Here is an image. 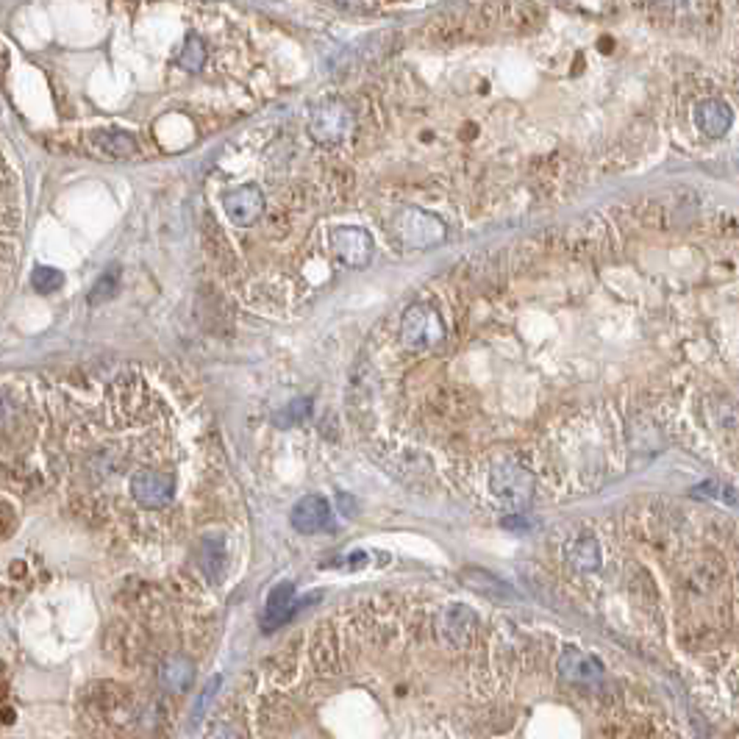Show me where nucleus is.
<instances>
[{
    "label": "nucleus",
    "instance_id": "nucleus-10",
    "mask_svg": "<svg viewBox=\"0 0 739 739\" xmlns=\"http://www.w3.org/2000/svg\"><path fill=\"white\" fill-rule=\"evenodd\" d=\"M292 603H295V586L292 584H279L267 595V603H264V628L272 631V628H279L281 623H287L289 615H292Z\"/></svg>",
    "mask_w": 739,
    "mask_h": 739
},
{
    "label": "nucleus",
    "instance_id": "nucleus-11",
    "mask_svg": "<svg viewBox=\"0 0 739 739\" xmlns=\"http://www.w3.org/2000/svg\"><path fill=\"white\" fill-rule=\"evenodd\" d=\"M695 120H698L701 131H706L709 137H720V134H726V131L731 129V120H734V114H731V109H728L726 103H720V100H709V103H704L701 109H698V114H695Z\"/></svg>",
    "mask_w": 739,
    "mask_h": 739
},
{
    "label": "nucleus",
    "instance_id": "nucleus-8",
    "mask_svg": "<svg viewBox=\"0 0 739 739\" xmlns=\"http://www.w3.org/2000/svg\"><path fill=\"white\" fill-rule=\"evenodd\" d=\"M476 620H478L476 611L468 609V606H461V603L445 609V615H442V620H439L442 640H445L448 645H453V648H464L476 633Z\"/></svg>",
    "mask_w": 739,
    "mask_h": 739
},
{
    "label": "nucleus",
    "instance_id": "nucleus-7",
    "mask_svg": "<svg viewBox=\"0 0 739 739\" xmlns=\"http://www.w3.org/2000/svg\"><path fill=\"white\" fill-rule=\"evenodd\" d=\"M559 672L567 681L573 684H595L603 679V664L593 656V653H584L578 648H567L559 659Z\"/></svg>",
    "mask_w": 739,
    "mask_h": 739
},
{
    "label": "nucleus",
    "instance_id": "nucleus-3",
    "mask_svg": "<svg viewBox=\"0 0 739 739\" xmlns=\"http://www.w3.org/2000/svg\"><path fill=\"white\" fill-rule=\"evenodd\" d=\"M331 248L334 256L348 267H367L373 259V240L365 228H334L331 231Z\"/></svg>",
    "mask_w": 739,
    "mask_h": 739
},
{
    "label": "nucleus",
    "instance_id": "nucleus-16",
    "mask_svg": "<svg viewBox=\"0 0 739 739\" xmlns=\"http://www.w3.org/2000/svg\"><path fill=\"white\" fill-rule=\"evenodd\" d=\"M206 61V45L203 42L198 39V36H189L186 39V45H184V51L178 53V65L184 67V70H198L200 65Z\"/></svg>",
    "mask_w": 739,
    "mask_h": 739
},
{
    "label": "nucleus",
    "instance_id": "nucleus-5",
    "mask_svg": "<svg viewBox=\"0 0 739 739\" xmlns=\"http://www.w3.org/2000/svg\"><path fill=\"white\" fill-rule=\"evenodd\" d=\"M397 234L406 245L426 248V245H436L445 240V225H442L436 217L426 215V211L406 208L397 220Z\"/></svg>",
    "mask_w": 739,
    "mask_h": 739
},
{
    "label": "nucleus",
    "instance_id": "nucleus-17",
    "mask_svg": "<svg viewBox=\"0 0 739 739\" xmlns=\"http://www.w3.org/2000/svg\"><path fill=\"white\" fill-rule=\"evenodd\" d=\"M117 281H120V270H112V272H103V276L98 279V284H95V289L90 292V303L95 306V303H103V301H109L112 295L117 292Z\"/></svg>",
    "mask_w": 739,
    "mask_h": 739
},
{
    "label": "nucleus",
    "instance_id": "nucleus-9",
    "mask_svg": "<svg viewBox=\"0 0 739 739\" xmlns=\"http://www.w3.org/2000/svg\"><path fill=\"white\" fill-rule=\"evenodd\" d=\"M492 492L503 500H509L512 506H517L531 495V481H528L525 473L517 468H500L492 476Z\"/></svg>",
    "mask_w": 739,
    "mask_h": 739
},
{
    "label": "nucleus",
    "instance_id": "nucleus-13",
    "mask_svg": "<svg viewBox=\"0 0 739 739\" xmlns=\"http://www.w3.org/2000/svg\"><path fill=\"white\" fill-rule=\"evenodd\" d=\"M200 567L208 578H223V545L217 537H203L200 542Z\"/></svg>",
    "mask_w": 739,
    "mask_h": 739
},
{
    "label": "nucleus",
    "instance_id": "nucleus-2",
    "mask_svg": "<svg viewBox=\"0 0 739 739\" xmlns=\"http://www.w3.org/2000/svg\"><path fill=\"white\" fill-rule=\"evenodd\" d=\"M223 211L234 225H242V228L256 225L264 217L262 189L256 184H242L237 189H231V193L223 195Z\"/></svg>",
    "mask_w": 739,
    "mask_h": 739
},
{
    "label": "nucleus",
    "instance_id": "nucleus-19",
    "mask_svg": "<svg viewBox=\"0 0 739 739\" xmlns=\"http://www.w3.org/2000/svg\"><path fill=\"white\" fill-rule=\"evenodd\" d=\"M220 687V679H211L208 681V687L203 689V695H200V701H198V706H195V720H200V714H203V709L208 706V701H211V695H215V689Z\"/></svg>",
    "mask_w": 739,
    "mask_h": 739
},
{
    "label": "nucleus",
    "instance_id": "nucleus-14",
    "mask_svg": "<svg viewBox=\"0 0 739 739\" xmlns=\"http://www.w3.org/2000/svg\"><path fill=\"white\" fill-rule=\"evenodd\" d=\"M98 145H100L103 153H112V156H117V159L137 156V142H134L129 134H120V131L100 134V137H98Z\"/></svg>",
    "mask_w": 739,
    "mask_h": 739
},
{
    "label": "nucleus",
    "instance_id": "nucleus-12",
    "mask_svg": "<svg viewBox=\"0 0 739 739\" xmlns=\"http://www.w3.org/2000/svg\"><path fill=\"white\" fill-rule=\"evenodd\" d=\"M464 584L487 598H512L515 595L509 584L495 578L492 573H483V570H468V573H464Z\"/></svg>",
    "mask_w": 739,
    "mask_h": 739
},
{
    "label": "nucleus",
    "instance_id": "nucleus-15",
    "mask_svg": "<svg viewBox=\"0 0 739 739\" xmlns=\"http://www.w3.org/2000/svg\"><path fill=\"white\" fill-rule=\"evenodd\" d=\"M161 681H164V687L170 689V692H184L186 684L193 681V664L184 662V659L170 662L161 670Z\"/></svg>",
    "mask_w": 739,
    "mask_h": 739
},
{
    "label": "nucleus",
    "instance_id": "nucleus-4",
    "mask_svg": "<svg viewBox=\"0 0 739 739\" xmlns=\"http://www.w3.org/2000/svg\"><path fill=\"white\" fill-rule=\"evenodd\" d=\"M353 129V117L342 103H323L309 117V134L317 142H340Z\"/></svg>",
    "mask_w": 739,
    "mask_h": 739
},
{
    "label": "nucleus",
    "instance_id": "nucleus-1",
    "mask_svg": "<svg viewBox=\"0 0 739 739\" xmlns=\"http://www.w3.org/2000/svg\"><path fill=\"white\" fill-rule=\"evenodd\" d=\"M442 334H445V326H442L439 314L426 306H412L404 314V323H400V336H404L406 348L412 350H426L436 345Z\"/></svg>",
    "mask_w": 739,
    "mask_h": 739
},
{
    "label": "nucleus",
    "instance_id": "nucleus-6",
    "mask_svg": "<svg viewBox=\"0 0 739 739\" xmlns=\"http://www.w3.org/2000/svg\"><path fill=\"white\" fill-rule=\"evenodd\" d=\"M289 520L295 525V531H301V534L326 531V528L331 525V506L320 495H306V498H301L298 503H295Z\"/></svg>",
    "mask_w": 739,
    "mask_h": 739
},
{
    "label": "nucleus",
    "instance_id": "nucleus-18",
    "mask_svg": "<svg viewBox=\"0 0 739 739\" xmlns=\"http://www.w3.org/2000/svg\"><path fill=\"white\" fill-rule=\"evenodd\" d=\"M31 284H34L36 292H53V289H59L61 284H65V276L53 267H36L31 272Z\"/></svg>",
    "mask_w": 739,
    "mask_h": 739
}]
</instances>
